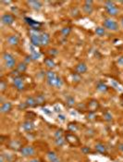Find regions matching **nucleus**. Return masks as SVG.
<instances>
[{"label":"nucleus","mask_w":123,"mask_h":162,"mask_svg":"<svg viewBox=\"0 0 123 162\" xmlns=\"http://www.w3.org/2000/svg\"><path fill=\"white\" fill-rule=\"evenodd\" d=\"M45 76H47V82L50 86L56 87V88H60L63 85V81L61 80V78H59V77L54 72L48 71L47 73H45Z\"/></svg>","instance_id":"nucleus-1"},{"label":"nucleus","mask_w":123,"mask_h":162,"mask_svg":"<svg viewBox=\"0 0 123 162\" xmlns=\"http://www.w3.org/2000/svg\"><path fill=\"white\" fill-rule=\"evenodd\" d=\"M2 58L4 60L5 67L7 69H13L15 67V65H16V60H15V58L9 53H7V52L3 53Z\"/></svg>","instance_id":"nucleus-2"},{"label":"nucleus","mask_w":123,"mask_h":162,"mask_svg":"<svg viewBox=\"0 0 123 162\" xmlns=\"http://www.w3.org/2000/svg\"><path fill=\"white\" fill-rule=\"evenodd\" d=\"M41 34L39 31H35V30H31V34H30V39L32 44L34 46H41Z\"/></svg>","instance_id":"nucleus-3"},{"label":"nucleus","mask_w":123,"mask_h":162,"mask_svg":"<svg viewBox=\"0 0 123 162\" xmlns=\"http://www.w3.org/2000/svg\"><path fill=\"white\" fill-rule=\"evenodd\" d=\"M105 7H106V12L108 13L110 16H117L119 13L118 7L115 5V3L113 1H106Z\"/></svg>","instance_id":"nucleus-4"},{"label":"nucleus","mask_w":123,"mask_h":162,"mask_svg":"<svg viewBox=\"0 0 123 162\" xmlns=\"http://www.w3.org/2000/svg\"><path fill=\"white\" fill-rule=\"evenodd\" d=\"M65 138H66V141L68 144H70L71 145H72V146H78V145L81 144V142L79 140V138L77 137L74 134H71V132L66 134Z\"/></svg>","instance_id":"nucleus-5"},{"label":"nucleus","mask_w":123,"mask_h":162,"mask_svg":"<svg viewBox=\"0 0 123 162\" xmlns=\"http://www.w3.org/2000/svg\"><path fill=\"white\" fill-rule=\"evenodd\" d=\"M104 28L109 30V31H114L115 32V31H118L119 24L111 19H106L104 20Z\"/></svg>","instance_id":"nucleus-6"},{"label":"nucleus","mask_w":123,"mask_h":162,"mask_svg":"<svg viewBox=\"0 0 123 162\" xmlns=\"http://www.w3.org/2000/svg\"><path fill=\"white\" fill-rule=\"evenodd\" d=\"M20 154L22 157L24 158H30L33 156L35 154V150L33 146H30V145H27V146H22V148L20 149Z\"/></svg>","instance_id":"nucleus-7"},{"label":"nucleus","mask_w":123,"mask_h":162,"mask_svg":"<svg viewBox=\"0 0 123 162\" xmlns=\"http://www.w3.org/2000/svg\"><path fill=\"white\" fill-rule=\"evenodd\" d=\"M13 84L15 88L19 91H22L24 88H25V85H24V81L22 79V77L20 76V77H17V78H14L13 79Z\"/></svg>","instance_id":"nucleus-8"},{"label":"nucleus","mask_w":123,"mask_h":162,"mask_svg":"<svg viewBox=\"0 0 123 162\" xmlns=\"http://www.w3.org/2000/svg\"><path fill=\"white\" fill-rule=\"evenodd\" d=\"M1 21L5 25H11L15 21V18L12 14H4L1 17Z\"/></svg>","instance_id":"nucleus-9"},{"label":"nucleus","mask_w":123,"mask_h":162,"mask_svg":"<svg viewBox=\"0 0 123 162\" xmlns=\"http://www.w3.org/2000/svg\"><path fill=\"white\" fill-rule=\"evenodd\" d=\"M99 102L95 99H91L89 103L87 104V109L89 110V112H95L98 109H99Z\"/></svg>","instance_id":"nucleus-10"},{"label":"nucleus","mask_w":123,"mask_h":162,"mask_svg":"<svg viewBox=\"0 0 123 162\" xmlns=\"http://www.w3.org/2000/svg\"><path fill=\"white\" fill-rule=\"evenodd\" d=\"M87 65L85 63H83V62H80L76 65L75 67V73L77 74H79V75H82V74H84L86 72H87Z\"/></svg>","instance_id":"nucleus-11"},{"label":"nucleus","mask_w":123,"mask_h":162,"mask_svg":"<svg viewBox=\"0 0 123 162\" xmlns=\"http://www.w3.org/2000/svg\"><path fill=\"white\" fill-rule=\"evenodd\" d=\"M83 11H84V13L87 14V15H90V14L93 13V11H94L93 1H91V0H86V1L84 2Z\"/></svg>","instance_id":"nucleus-12"},{"label":"nucleus","mask_w":123,"mask_h":162,"mask_svg":"<svg viewBox=\"0 0 123 162\" xmlns=\"http://www.w3.org/2000/svg\"><path fill=\"white\" fill-rule=\"evenodd\" d=\"M27 4L30 6L31 9H33L36 11H39L42 9V2L40 1H36V0H30L27 1Z\"/></svg>","instance_id":"nucleus-13"},{"label":"nucleus","mask_w":123,"mask_h":162,"mask_svg":"<svg viewBox=\"0 0 123 162\" xmlns=\"http://www.w3.org/2000/svg\"><path fill=\"white\" fill-rule=\"evenodd\" d=\"M9 147L12 150H15V151H20L22 146H21L20 142H19L18 140H11L9 143Z\"/></svg>","instance_id":"nucleus-14"},{"label":"nucleus","mask_w":123,"mask_h":162,"mask_svg":"<svg viewBox=\"0 0 123 162\" xmlns=\"http://www.w3.org/2000/svg\"><path fill=\"white\" fill-rule=\"evenodd\" d=\"M21 127L25 131V132L30 133V132H32V131H33L34 124H33V122L32 120H26V121H24L23 123H22Z\"/></svg>","instance_id":"nucleus-15"},{"label":"nucleus","mask_w":123,"mask_h":162,"mask_svg":"<svg viewBox=\"0 0 123 162\" xmlns=\"http://www.w3.org/2000/svg\"><path fill=\"white\" fill-rule=\"evenodd\" d=\"M12 109V105L9 102H4L2 103L1 107H0V112L2 114H7L9 112H10Z\"/></svg>","instance_id":"nucleus-16"},{"label":"nucleus","mask_w":123,"mask_h":162,"mask_svg":"<svg viewBox=\"0 0 123 162\" xmlns=\"http://www.w3.org/2000/svg\"><path fill=\"white\" fill-rule=\"evenodd\" d=\"M25 20L27 21L28 24L31 26V28H32L33 30H35V31H39L40 27H41V23L39 22H37L32 19H30V18H25Z\"/></svg>","instance_id":"nucleus-17"},{"label":"nucleus","mask_w":123,"mask_h":162,"mask_svg":"<svg viewBox=\"0 0 123 162\" xmlns=\"http://www.w3.org/2000/svg\"><path fill=\"white\" fill-rule=\"evenodd\" d=\"M19 41H20L19 37L17 35H15V34H11V35H9V37L7 38V44H9V45H12V46L17 45L19 44Z\"/></svg>","instance_id":"nucleus-18"},{"label":"nucleus","mask_w":123,"mask_h":162,"mask_svg":"<svg viewBox=\"0 0 123 162\" xmlns=\"http://www.w3.org/2000/svg\"><path fill=\"white\" fill-rule=\"evenodd\" d=\"M50 36L47 33H42L41 34V46H45L49 44Z\"/></svg>","instance_id":"nucleus-19"},{"label":"nucleus","mask_w":123,"mask_h":162,"mask_svg":"<svg viewBox=\"0 0 123 162\" xmlns=\"http://www.w3.org/2000/svg\"><path fill=\"white\" fill-rule=\"evenodd\" d=\"M25 103L27 104L28 107H35L37 105V102L35 100V97L33 96H28L25 100Z\"/></svg>","instance_id":"nucleus-20"},{"label":"nucleus","mask_w":123,"mask_h":162,"mask_svg":"<svg viewBox=\"0 0 123 162\" xmlns=\"http://www.w3.org/2000/svg\"><path fill=\"white\" fill-rule=\"evenodd\" d=\"M47 158H48L49 162H60L57 155L53 151H49L47 153Z\"/></svg>","instance_id":"nucleus-21"},{"label":"nucleus","mask_w":123,"mask_h":162,"mask_svg":"<svg viewBox=\"0 0 123 162\" xmlns=\"http://www.w3.org/2000/svg\"><path fill=\"white\" fill-rule=\"evenodd\" d=\"M95 148L96 152H98L100 154H106V147L102 143H97L95 146Z\"/></svg>","instance_id":"nucleus-22"},{"label":"nucleus","mask_w":123,"mask_h":162,"mask_svg":"<svg viewBox=\"0 0 123 162\" xmlns=\"http://www.w3.org/2000/svg\"><path fill=\"white\" fill-rule=\"evenodd\" d=\"M96 90L101 92V93H105L108 90V87H107V85L104 82H98L97 85H96Z\"/></svg>","instance_id":"nucleus-23"},{"label":"nucleus","mask_w":123,"mask_h":162,"mask_svg":"<svg viewBox=\"0 0 123 162\" xmlns=\"http://www.w3.org/2000/svg\"><path fill=\"white\" fill-rule=\"evenodd\" d=\"M17 71L21 74V73H24L27 71V64L25 62H20L18 66H17Z\"/></svg>","instance_id":"nucleus-24"},{"label":"nucleus","mask_w":123,"mask_h":162,"mask_svg":"<svg viewBox=\"0 0 123 162\" xmlns=\"http://www.w3.org/2000/svg\"><path fill=\"white\" fill-rule=\"evenodd\" d=\"M66 143V138L64 137H59V138H55V144L57 146H59V147H61V146H63Z\"/></svg>","instance_id":"nucleus-25"},{"label":"nucleus","mask_w":123,"mask_h":162,"mask_svg":"<svg viewBox=\"0 0 123 162\" xmlns=\"http://www.w3.org/2000/svg\"><path fill=\"white\" fill-rule=\"evenodd\" d=\"M44 64L47 67L50 68V69H53L56 67V63L54 62V60L52 58H45L44 59Z\"/></svg>","instance_id":"nucleus-26"},{"label":"nucleus","mask_w":123,"mask_h":162,"mask_svg":"<svg viewBox=\"0 0 123 162\" xmlns=\"http://www.w3.org/2000/svg\"><path fill=\"white\" fill-rule=\"evenodd\" d=\"M35 100L37 102V105H43L45 102V97L44 95H37L35 96Z\"/></svg>","instance_id":"nucleus-27"},{"label":"nucleus","mask_w":123,"mask_h":162,"mask_svg":"<svg viewBox=\"0 0 123 162\" xmlns=\"http://www.w3.org/2000/svg\"><path fill=\"white\" fill-rule=\"evenodd\" d=\"M66 104L68 106V107H73L75 105V99L73 96H68L66 97Z\"/></svg>","instance_id":"nucleus-28"},{"label":"nucleus","mask_w":123,"mask_h":162,"mask_svg":"<svg viewBox=\"0 0 123 162\" xmlns=\"http://www.w3.org/2000/svg\"><path fill=\"white\" fill-rule=\"evenodd\" d=\"M68 131H70L71 133H75V132L78 131V125H76V123L71 122V123H68Z\"/></svg>","instance_id":"nucleus-29"},{"label":"nucleus","mask_w":123,"mask_h":162,"mask_svg":"<svg viewBox=\"0 0 123 162\" xmlns=\"http://www.w3.org/2000/svg\"><path fill=\"white\" fill-rule=\"evenodd\" d=\"M95 32L98 36H104L106 34V30L104 29V27H96Z\"/></svg>","instance_id":"nucleus-30"},{"label":"nucleus","mask_w":123,"mask_h":162,"mask_svg":"<svg viewBox=\"0 0 123 162\" xmlns=\"http://www.w3.org/2000/svg\"><path fill=\"white\" fill-rule=\"evenodd\" d=\"M71 27H64L63 29H61V34H62L64 37H67L68 34H71Z\"/></svg>","instance_id":"nucleus-31"},{"label":"nucleus","mask_w":123,"mask_h":162,"mask_svg":"<svg viewBox=\"0 0 123 162\" xmlns=\"http://www.w3.org/2000/svg\"><path fill=\"white\" fill-rule=\"evenodd\" d=\"M103 118H104V120H106V121H107V122H109V121H111L112 120H113V117H112V115H111V113H109V112H105L104 114H103Z\"/></svg>","instance_id":"nucleus-32"},{"label":"nucleus","mask_w":123,"mask_h":162,"mask_svg":"<svg viewBox=\"0 0 123 162\" xmlns=\"http://www.w3.org/2000/svg\"><path fill=\"white\" fill-rule=\"evenodd\" d=\"M95 131L94 129H92V128L86 129V131H85V135L87 137H93V136H95Z\"/></svg>","instance_id":"nucleus-33"},{"label":"nucleus","mask_w":123,"mask_h":162,"mask_svg":"<svg viewBox=\"0 0 123 162\" xmlns=\"http://www.w3.org/2000/svg\"><path fill=\"white\" fill-rule=\"evenodd\" d=\"M40 57H41L40 53H38L37 51H35V50H33V49L32 50V53H31V58H32V59L37 60Z\"/></svg>","instance_id":"nucleus-34"},{"label":"nucleus","mask_w":123,"mask_h":162,"mask_svg":"<svg viewBox=\"0 0 123 162\" xmlns=\"http://www.w3.org/2000/svg\"><path fill=\"white\" fill-rule=\"evenodd\" d=\"M96 118V116H95V112H89V114L86 116V119L90 121H94Z\"/></svg>","instance_id":"nucleus-35"},{"label":"nucleus","mask_w":123,"mask_h":162,"mask_svg":"<svg viewBox=\"0 0 123 162\" xmlns=\"http://www.w3.org/2000/svg\"><path fill=\"white\" fill-rule=\"evenodd\" d=\"M7 84L6 83V82L3 81V80L0 81V91L5 92L7 90Z\"/></svg>","instance_id":"nucleus-36"},{"label":"nucleus","mask_w":123,"mask_h":162,"mask_svg":"<svg viewBox=\"0 0 123 162\" xmlns=\"http://www.w3.org/2000/svg\"><path fill=\"white\" fill-rule=\"evenodd\" d=\"M71 14L72 17H78L80 15V11L77 9L76 7H73V9H71Z\"/></svg>","instance_id":"nucleus-37"},{"label":"nucleus","mask_w":123,"mask_h":162,"mask_svg":"<svg viewBox=\"0 0 123 162\" xmlns=\"http://www.w3.org/2000/svg\"><path fill=\"white\" fill-rule=\"evenodd\" d=\"M54 136H55V138H59V137H63V131L62 130H57V132L55 133V134H54Z\"/></svg>","instance_id":"nucleus-38"},{"label":"nucleus","mask_w":123,"mask_h":162,"mask_svg":"<svg viewBox=\"0 0 123 162\" xmlns=\"http://www.w3.org/2000/svg\"><path fill=\"white\" fill-rule=\"evenodd\" d=\"M28 107V106H27V104L25 103V102H22V103H20L19 106H18V109H20V110H24V109H26Z\"/></svg>","instance_id":"nucleus-39"},{"label":"nucleus","mask_w":123,"mask_h":162,"mask_svg":"<svg viewBox=\"0 0 123 162\" xmlns=\"http://www.w3.org/2000/svg\"><path fill=\"white\" fill-rule=\"evenodd\" d=\"M82 152L83 154H89L92 152V150L90 147H88V146H83V147H82Z\"/></svg>","instance_id":"nucleus-40"},{"label":"nucleus","mask_w":123,"mask_h":162,"mask_svg":"<svg viewBox=\"0 0 123 162\" xmlns=\"http://www.w3.org/2000/svg\"><path fill=\"white\" fill-rule=\"evenodd\" d=\"M57 53H58V51H57V49H55V48H54V49H50V50H49V54H50V55H51L52 57L57 56Z\"/></svg>","instance_id":"nucleus-41"},{"label":"nucleus","mask_w":123,"mask_h":162,"mask_svg":"<svg viewBox=\"0 0 123 162\" xmlns=\"http://www.w3.org/2000/svg\"><path fill=\"white\" fill-rule=\"evenodd\" d=\"M80 80H81L80 75L77 74V73H74L73 74V81H75V82H80Z\"/></svg>","instance_id":"nucleus-42"},{"label":"nucleus","mask_w":123,"mask_h":162,"mask_svg":"<svg viewBox=\"0 0 123 162\" xmlns=\"http://www.w3.org/2000/svg\"><path fill=\"white\" fill-rule=\"evenodd\" d=\"M6 160L7 158H5V155L4 154H1V155H0V162H6Z\"/></svg>","instance_id":"nucleus-43"},{"label":"nucleus","mask_w":123,"mask_h":162,"mask_svg":"<svg viewBox=\"0 0 123 162\" xmlns=\"http://www.w3.org/2000/svg\"><path fill=\"white\" fill-rule=\"evenodd\" d=\"M118 63L121 66H123V56H121L119 59H118Z\"/></svg>","instance_id":"nucleus-44"},{"label":"nucleus","mask_w":123,"mask_h":162,"mask_svg":"<svg viewBox=\"0 0 123 162\" xmlns=\"http://www.w3.org/2000/svg\"><path fill=\"white\" fill-rule=\"evenodd\" d=\"M118 148H119V151H121V152L123 153V143H120V144H119V145H118Z\"/></svg>","instance_id":"nucleus-45"},{"label":"nucleus","mask_w":123,"mask_h":162,"mask_svg":"<svg viewBox=\"0 0 123 162\" xmlns=\"http://www.w3.org/2000/svg\"><path fill=\"white\" fill-rule=\"evenodd\" d=\"M58 118H59L61 120H62V121H64V120H65V117H64L63 115H59V116H58Z\"/></svg>","instance_id":"nucleus-46"},{"label":"nucleus","mask_w":123,"mask_h":162,"mask_svg":"<svg viewBox=\"0 0 123 162\" xmlns=\"http://www.w3.org/2000/svg\"><path fill=\"white\" fill-rule=\"evenodd\" d=\"M30 162H41L39 159H37V158H34V159H32V160H30Z\"/></svg>","instance_id":"nucleus-47"},{"label":"nucleus","mask_w":123,"mask_h":162,"mask_svg":"<svg viewBox=\"0 0 123 162\" xmlns=\"http://www.w3.org/2000/svg\"><path fill=\"white\" fill-rule=\"evenodd\" d=\"M2 3H4V4H7V5H9V4H10V1H2Z\"/></svg>","instance_id":"nucleus-48"},{"label":"nucleus","mask_w":123,"mask_h":162,"mask_svg":"<svg viewBox=\"0 0 123 162\" xmlns=\"http://www.w3.org/2000/svg\"><path fill=\"white\" fill-rule=\"evenodd\" d=\"M120 23H121V25L123 26V18H122V19L120 20Z\"/></svg>","instance_id":"nucleus-49"}]
</instances>
